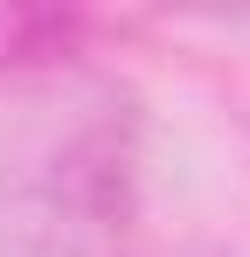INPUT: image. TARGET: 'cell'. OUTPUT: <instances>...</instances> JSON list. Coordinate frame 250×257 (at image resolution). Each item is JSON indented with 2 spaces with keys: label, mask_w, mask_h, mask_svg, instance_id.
I'll list each match as a JSON object with an SVG mask.
<instances>
[{
  "label": "cell",
  "mask_w": 250,
  "mask_h": 257,
  "mask_svg": "<svg viewBox=\"0 0 250 257\" xmlns=\"http://www.w3.org/2000/svg\"><path fill=\"white\" fill-rule=\"evenodd\" d=\"M132 139L111 111H77L28 167L0 181V257H125Z\"/></svg>",
  "instance_id": "1"
},
{
  "label": "cell",
  "mask_w": 250,
  "mask_h": 257,
  "mask_svg": "<svg viewBox=\"0 0 250 257\" xmlns=\"http://www.w3.org/2000/svg\"><path fill=\"white\" fill-rule=\"evenodd\" d=\"M83 35L77 14H28V7H0V70H28L49 56H70Z\"/></svg>",
  "instance_id": "2"
}]
</instances>
